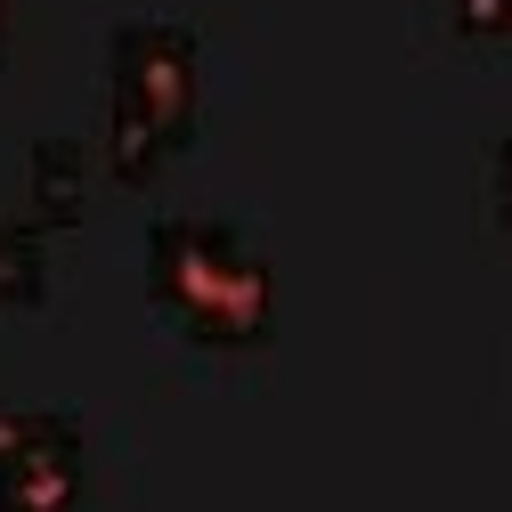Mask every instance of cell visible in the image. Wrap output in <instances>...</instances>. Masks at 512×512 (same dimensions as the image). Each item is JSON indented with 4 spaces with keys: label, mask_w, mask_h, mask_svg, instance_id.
Segmentation results:
<instances>
[{
    "label": "cell",
    "mask_w": 512,
    "mask_h": 512,
    "mask_svg": "<svg viewBox=\"0 0 512 512\" xmlns=\"http://www.w3.org/2000/svg\"><path fill=\"white\" fill-rule=\"evenodd\" d=\"M147 293L204 350H244L277 326V269L236 220L212 212H163L147 228Z\"/></svg>",
    "instance_id": "obj_1"
},
{
    "label": "cell",
    "mask_w": 512,
    "mask_h": 512,
    "mask_svg": "<svg viewBox=\"0 0 512 512\" xmlns=\"http://www.w3.org/2000/svg\"><path fill=\"white\" fill-rule=\"evenodd\" d=\"M204 90V41L179 17H122L106 25V171L147 179L187 131Z\"/></svg>",
    "instance_id": "obj_2"
},
{
    "label": "cell",
    "mask_w": 512,
    "mask_h": 512,
    "mask_svg": "<svg viewBox=\"0 0 512 512\" xmlns=\"http://www.w3.org/2000/svg\"><path fill=\"white\" fill-rule=\"evenodd\" d=\"M82 415L41 407V431L0 456V512H74L82 504Z\"/></svg>",
    "instance_id": "obj_3"
},
{
    "label": "cell",
    "mask_w": 512,
    "mask_h": 512,
    "mask_svg": "<svg viewBox=\"0 0 512 512\" xmlns=\"http://www.w3.org/2000/svg\"><path fill=\"white\" fill-rule=\"evenodd\" d=\"M90 171H98V163H90L82 139H33V147H25V204H33V220H41V228L82 220Z\"/></svg>",
    "instance_id": "obj_4"
},
{
    "label": "cell",
    "mask_w": 512,
    "mask_h": 512,
    "mask_svg": "<svg viewBox=\"0 0 512 512\" xmlns=\"http://www.w3.org/2000/svg\"><path fill=\"white\" fill-rule=\"evenodd\" d=\"M41 293H49V236H41V220L0 212V309H25Z\"/></svg>",
    "instance_id": "obj_5"
},
{
    "label": "cell",
    "mask_w": 512,
    "mask_h": 512,
    "mask_svg": "<svg viewBox=\"0 0 512 512\" xmlns=\"http://www.w3.org/2000/svg\"><path fill=\"white\" fill-rule=\"evenodd\" d=\"M439 17L472 49H512V0H439Z\"/></svg>",
    "instance_id": "obj_6"
},
{
    "label": "cell",
    "mask_w": 512,
    "mask_h": 512,
    "mask_svg": "<svg viewBox=\"0 0 512 512\" xmlns=\"http://www.w3.org/2000/svg\"><path fill=\"white\" fill-rule=\"evenodd\" d=\"M488 212L512 228V139H496V147H488Z\"/></svg>",
    "instance_id": "obj_7"
},
{
    "label": "cell",
    "mask_w": 512,
    "mask_h": 512,
    "mask_svg": "<svg viewBox=\"0 0 512 512\" xmlns=\"http://www.w3.org/2000/svg\"><path fill=\"white\" fill-rule=\"evenodd\" d=\"M33 431H41V407H0V456H17Z\"/></svg>",
    "instance_id": "obj_8"
},
{
    "label": "cell",
    "mask_w": 512,
    "mask_h": 512,
    "mask_svg": "<svg viewBox=\"0 0 512 512\" xmlns=\"http://www.w3.org/2000/svg\"><path fill=\"white\" fill-rule=\"evenodd\" d=\"M9 17H17V0H0V49H9Z\"/></svg>",
    "instance_id": "obj_9"
}]
</instances>
